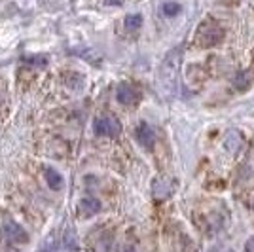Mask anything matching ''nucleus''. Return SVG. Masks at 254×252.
<instances>
[{
  "label": "nucleus",
  "instance_id": "f257e3e1",
  "mask_svg": "<svg viewBox=\"0 0 254 252\" xmlns=\"http://www.w3.org/2000/svg\"><path fill=\"white\" fill-rule=\"evenodd\" d=\"M224 29L216 23H203L197 31V44L201 48H212L218 42H222Z\"/></svg>",
  "mask_w": 254,
  "mask_h": 252
},
{
  "label": "nucleus",
  "instance_id": "f03ea898",
  "mask_svg": "<svg viewBox=\"0 0 254 252\" xmlns=\"http://www.w3.org/2000/svg\"><path fill=\"white\" fill-rule=\"evenodd\" d=\"M93 131L99 137H118L122 133V124L114 116H99L93 122Z\"/></svg>",
  "mask_w": 254,
  "mask_h": 252
},
{
  "label": "nucleus",
  "instance_id": "7ed1b4c3",
  "mask_svg": "<svg viewBox=\"0 0 254 252\" xmlns=\"http://www.w3.org/2000/svg\"><path fill=\"white\" fill-rule=\"evenodd\" d=\"M163 80L169 89H177L179 85V53H169L167 61L163 64Z\"/></svg>",
  "mask_w": 254,
  "mask_h": 252
},
{
  "label": "nucleus",
  "instance_id": "20e7f679",
  "mask_svg": "<svg viewBox=\"0 0 254 252\" xmlns=\"http://www.w3.org/2000/svg\"><path fill=\"white\" fill-rule=\"evenodd\" d=\"M2 231L6 235V239L10 243H15V245H25L29 241V233L23 230V226H19L17 222L13 220H6L2 224Z\"/></svg>",
  "mask_w": 254,
  "mask_h": 252
},
{
  "label": "nucleus",
  "instance_id": "39448f33",
  "mask_svg": "<svg viewBox=\"0 0 254 252\" xmlns=\"http://www.w3.org/2000/svg\"><path fill=\"white\" fill-rule=\"evenodd\" d=\"M135 138H137L138 144L142 148H146V150H152L154 144H156V133H154V129L146 122H140L135 127Z\"/></svg>",
  "mask_w": 254,
  "mask_h": 252
},
{
  "label": "nucleus",
  "instance_id": "423d86ee",
  "mask_svg": "<svg viewBox=\"0 0 254 252\" xmlns=\"http://www.w3.org/2000/svg\"><path fill=\"white\" fill-rule=\"evenodd\" d=\"M116 99L126 106H133L138 103V91L129 84H120L116 89Z\"/></svg>",
  "mask_w": 254,
  "mask_h": 252
},
{
  "label": "nucleus",
  "instance_id": "0eeeda50",
  "mask_svg": "<svg viewBox=\"0 0 254 252\" xmlns=\"http://www.w3.org/2000/svg\"><path fill=\"white\" fill-rule=\"evenodd\" d=\"M152 189H154V197L156 199H165V197H169L171 193H173V186H171V182L163 179H156L152 182Z\"/></svg>",
  "mask_w": 254,
  "mask_h": 252
},
{
  "label": "nucleus",
  "instance_id": "6e6552de",
  "mask_svg": "<svg viewBox=\"0 0 254 252\" xmlns=\"http://www.w3.org/2000/svg\"><path fill=\"white\" fill-rule=\"evenodd\" d=\"M101 210V201L95 197H84L80 201V214L82 216H93Z\"/></svg>",
  "mask_w": 254,
  "mask_h": 252
},
{
  "label": "nucleus",
  "instance_id": "1a4fd4ad",
  "mask_svg": "<svg viewBox=\"0 0 254 252\" xmlns=\"http://www.w3.org/2000/svg\"><path fill=\"white\" fill-rule=\"evenodd\" d=\"M44 175H46V182H48V186H50L52 189L63 188V177H61V173H57L53 167H46Z\"/></svg>",
  "mask_w": 254,
  "mask_h": 252
},
{
  "label": "nucleus",
  "instance_id": "9d476101",
  "mask_svg": "<svg viewBox=\"0 0 254 252\" xmlns=\"http://www.w3.org/2000/svg\"><path fill=\"white\" fill-rule=\"evenodd\" d=\"M140 25H142V15H140V13H129L126 17L127 31H137Z\"/></svg>",
  "mask_w": 254,
  "mask_h": 252
},
{
  "label": "nucleus",
  "instance_id": "9b49d317",
  "mask_svg": "<svg viewBox=\"0 0 254 252\" xmlns=\"http://www.w3.org/2000/svg\"><path fill=\"white\" fill-rule=\"evenodd\" d=\"M180 10H182V8H180L179 2H165V4L161 6L163 15H167V17H175V15H179Z\"/></svg>",
  "mask_w": 254,
  "mask_h": 252
},
{
  "label": "nucleus",
  "instance_id": "f8f14e48",
  "mask_svg": "<svg viewBox=\"0 0 254 252\" xmlns=\"http://www.w3.org/2000/svg\"><path fill=\"white\" fill-rule=\"evenodd\" d=\"M23 61L29 64H36V66H46L48 64V57L46 55H31V57H25Z\"/></svg>",
  "mask_w": 254,
  "mask_h": 252
},
{
  "label": "nucleus",
  "instance_id": "ddd939ff",
  "mask_svg": "<svg viewBox=\"0 0 254 252\" xmlns=\"http://www.w3.org/2000/svg\"><path fill=\"white\" fill-rule=\"evenodd\" d=\"M235 84H237V87L239 89H245L247 85H249V76L245 72H237V76H235V80H233Z\"/></svg>",
  "mask_w": 254,
  "mask_h": 252
},
{
  "label": "nucleus",
  "instance_id": "4468645a",
  "mask_svg": "<svg viewBox=\"0 0 254 252\" xmlns=\"http://www.w3.org/2000/svg\"><path fill=\"white\" fill-rule=\"evenodd\" d=\"M245 252H254V237L245 243Z\"/></svg>",
  "mask_w": 254,
  "mask_h": 252
},
{
  "label": "nucleus",
  "instance_id": "2eb2a0df",
  "mask_svg": "<svg viewBox=\"0 0 254 252\" xmlns=\"http://www.w3.org/2000/svg\"><path fill=\"white\" fill-rule=\"evenodd\" d=\"M124 0H106V4H122Z\"/></svg>",
  "mask_w": 254,
  "mask_h": 252
}]
</instances>
